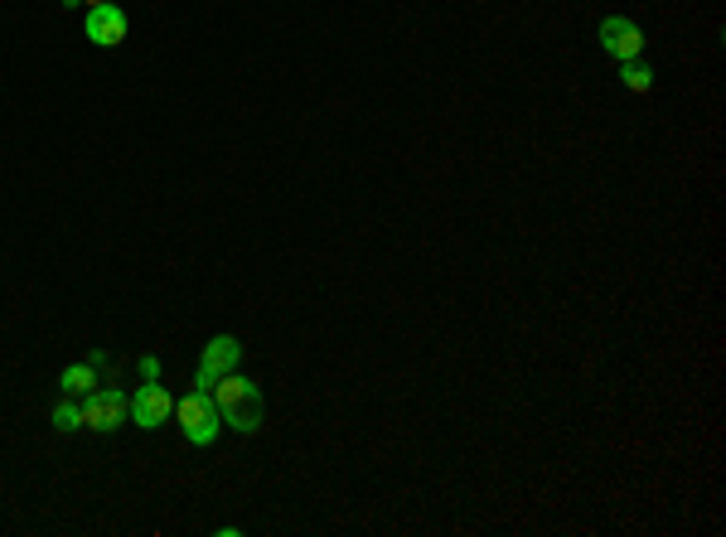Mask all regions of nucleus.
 <instances>
[{"label": "nucleus", "mask_w": 726, "mask_h": 537, "mask_svg": "<svg viewBox=\"0 0 726 537\" xmlns=\"http://www.w3.org/2000/svg\"><path fill=\"white\" fill-rule=\"evenodd\" d=\"M136 368H141V378H160V358H155V354H145Z\"/></svg>", "instance_id": "nucleus-11"}, {"label": "nucleus", "mask_w": 726, "mask_h": 537, "mask_svg": "<svg viewBox=\"0 0 726 537\" xmlns=\"http://www.w3.org/2000/svg\"><path fill=\"white\" fill-rule=\"evenodd\" d=\"M242 363V344L233 339V334H218V339H209L204 344V354H199V378H194V387H214V378L218 373H233V368Z\"/></svg>", "instance_id": "nucleus-5"}, {"label": "nucleus", "mask_w": 726, "mask_h": 537, "mask_svg": "<svg viewBox=\"0 0 726 537\" xmlns=\"http://www.w3.org/2000/svg\"><path fill=\"white\" fill-rule=\"evenodd\" d=\"M78 411H83V431L107 435L131 417V397H121L117 387H93L87 397H78Z\"/></svg>", "instance_id": "nucleus-3"}, {"label": "nucleus", "mask_w": 726, "mask_h": 537, "mask_svg": "<svg viewBox=\"0 0 726 537\" xmlns=\"http://www.w3.org/2000/svg\"><path fill=\"white\" fill-rule=\"evenodd\" d=\"M654 69H650V63H640V59H634V63H620V83H624V93H634V97H644V93H654Z\"/></svg>", "instance_id": "nucleus-9"}, {"label": "nucleus", "mask_w": 726, "mask_h": 537, "mask_svg": "<svg viewBox=\"0 0 726 537\" xmlns=\"http://www.w3.org/2000/svg\"><path fill=\"white\" fill-rule=\"evenodd\" d=\"M63 5H69V10H78V5H83V10H97V5H107V0H63Z\"/></svg>", "instance_id": "nucleus-12"}, {"label": "nucleus", "mask_w": 726, "mask_h": 537, "mask_svg": "<svg viewBox=\"0 0 726 537\" xmlns=\"http://www.w3.org/2000/svg\"><path fill=\"white\" fill-rule=\"evenodd\" d=\"M103 368H107V354L97 349L93 358H83V363H69L59 373V387H63V397H87L93 387H103L97 378H103Z\"/></svg>", "instance_id": "nucleus-8"}, {"label": "nucleus", "mask_w": 726, "mask_h": 537, "mask_svg": "<svg viewBox=\"0 0 726 537\" xmlns=\"http://www.w3.org/2000/svg\"><path fill=\"white\" fill-rule=\"evenodd\" d=\"M600 49H606L616 63H634V59H644L650 39H644V29L634 25L630 15H606L600 20Z\"/></svg>", "instance_id": "nucleus-4"}, {"label": "nucleus", "mask_w": 726, "mask_h": 537, "mask_svg": "<svg viewBox=\"0 0 726 537\" xmlns=\"http://www.w3.org/2000/svg\"><path fill=\"white\" fill-rule=\"evenodd\" d=\"M127 29H131V20H127V10L121 5H97V10H87V20H83V35L97 44V49H117L121 39H127Z\"/></svg>", "instance_id": "nucleus-7"}, {"label": "nucleus", "mask_w": 726, "mask_h": 537, "mask_svg": "<svg viewBox=\"0 0 726 537\" xmlns=\"http://www.w3.org/2000/svg\"><path fill=\"white\" fill-rule=\"evenodd\" d=\"M53 427L59 431H83V411H78V397H63L53 407Z\"/></svg>", "instance_id": "nucleus-10"}, {"label": "nucleus", "mask_w": 726, "mask_h": 537, "mask_svg": "<svg viewBox=\"0 0 726 537\" xmlns=\"http://www.w3.org/2000/svg\"><path fill=\"white\" fill-rule=\"evenodd\" d=\"M165 417H175V397L160 387V378H145V387L131 397V421L141 431H155V427H165Z\"/></svg>", "instance_id": "nucleus-6"}, {"label": "nucleus", "mask_w": 726, "mask_h": 537, "mask_svg": "<svg viewBox=\"0 0 726 537\" xmlns=\"http://www.w3.org/2000/svg\"><path fill=\"white\" fill-rule=\"evenodd\" d=\"M175 417H180L185 441H194V445H214L223 435V411H218L214 393H204V387H194L185 402H175Z\"/></svg>", "instance_id": "nucleus-2"}, {"label": "nucleus", "mask_w": 726, "mask_h": 537, "mask_svg": "<svg viewBox=\"0 0 726 537\" xmlns=\"http://www.w3.org/2000/svg\"><path fill=\"white\" fill-rule=\"evenodd\" d=\"M214 402H218V411H223V427H233L238 435H252V431H262V421H266V397H262V387L252 383V378H242L238 368L233 373H218L214 378Z\"/></svg>", "instance_id": "nucleus-1"}]
</instances>
